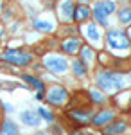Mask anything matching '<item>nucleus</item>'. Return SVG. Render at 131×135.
I'll return each mask as SVG.
<instances>
[{"label":"nucleus","mask_w":131,"mask_h":135,"mask_svg":"<svg viewBox=\"0 0 131 135\" xmlns=\"http://www.w3.org/2000/svg\"><path fill=\"white\" fill-rule=\"evenodd\" d=\"M97 85L104 92H117L124 86V78L115 70H101L97 74Z\"/></svg>","instance_id":"1"},{"label":"nucleus","mask_w":131,"mask_h":135,"mask_svg":"<svg viewBox=\"0 0 131 135\" xmlns=\"http://www.w3.org/2000/svg\"><path fill=\"white\" fill-rule=\"evenodd\" d=\"M106 42L113 51H128L131 47V42L128 38V34L120 29H110L106 34Z\"/></svg>","instance_id":"2"},{"label":"nucleus","mask_w":131,"mask_h":135,"mask_svg":"<svg viewBox=\"0 0 131 135\" xmlns=\"http://www.w3.org/2000/svg\"><path fill=\"white\" fill-rule=\"evenodd\" d=\"M2 61L14 65V67H27L32 63V54L23 52L20 49H11V51H6L2 54Z\"/></svg>","instance_id":"3"},{"label":"nucleus","mask_w":131,"mask_h":135,"mask_svg":"<svg viewBox=\"0 0 131 135\" xmlns=\"http://www.w3.org/2000/svg\"><path fill=\"white\" fill-rule=\"evenodd\" d=\"M43 65L45 69H49L52 74H65L68 70V61L67 58H63L59 54H49L43 58Z\"/></svg>","instance_id":"4"},{"label":"nucleus","mask_w":131,"mask_h":135,"mask_svg":"<svg viewBox=\"0 0 131 135\" xmlns=\"http://www.w3.org/2000/svg\"><path fill=\"white\" fill-rule=\"evenodd\" d=\"M45 99H47V103L52 104V106H63V104H67V101H68V92H67L65 86L54 85L51 90L47 92Z\"/></svg>","instance_id":"5"},{"label":"nucleus","mask_w":131,"mask_h":135,"mask_svg":"<svg viewBox=\"0 0 131 135\" xmlns=\"http://www.w3.org/2000/svg\"><path fill=\"white\" fill-rule=\"evenodd\" d=\"M67 117L70 119V123L77 126H84V124H90L92 119H93V114L86 108H72L67 112Z\"/></svg>","instance_id":"6"},{"label":"nucleus","mask_w":131,"mask_h":135,"mask_svg":"<svg viewBox=\"0 0 131 135\" xmlns=\"http://www.w3.org/2000/svg\"><path fill=\"white\" fill-rule=\"evenodd\" d=\"M104 130H102V133L104 135H124L128 132V128L129 124L126 123V121H119V119H113L111 123H108L106 126H102Z\"/></svg>","instance_id":"7"},{"label":"nucleus","mask_w":131,"mask_h":135,"mask_svg":"<svg viewBox=\"0 0 131 135\" xmlns=\"http://www.w3.org/2000/svg\"><path fill=\"white\" fill-rule=\"evenodd\" d=\"M113 119H115V114L111 110H101L99 114H93L92 124L97 126V128H102V126H106L108 123H111Z\"/></svg>","instance_id":"8"},{"label":"nucleus","mask_w":131,"mask_h":135,"mask_svg":"<svg viewBox=\"0 0 131 135\" xmlns=\"http://www.w3.org/2000/svg\"><path fill=\"white\" fill-rule=\"evenodd\" d=\"M83 47V43H81L79 38H67L65 42H61V51L65 52V54H77L79 49Z\"/></svg>","instance_id":"9"},{"label":"nucleus","mask_w":131,"mask_h":135,"mask_svg":"<svg viewBox=\"0 0 131 135\" xmlns=\"http://www.w3.org/2000/svg\"><path fill=\"white\" fill-rule=\"evenodd\" d=\"M59 11H61L63 22H72L74 20V11H75L74 0H63V2L59 4Z\"/></svg>","instance_id":"10"},{"label":"nucleus","mask_w":131,"mask_h":135,"mask_svg":"<svg viewBox=\"0 0 131 135\" xmlns=\"http://www.w3.org/2000/svg\"><path fill=\"white\" fill-rule=\"evenodd\" d=\"M92 15H93V18H95V22H97L99 25H102V27H106V25H108V13L104 11V7H102L101 2H97V4L93 6Z\"/></svg>","instance_id":"11"},{"label":"nucleus","mask_w":131,"mask_h":135,"mask_svg":"<svg viewBox=\"0 0 131 135\" xmlns=\"http://www.w3.org/2000/svg\"><path fill=\"white\" fill-rule=\"evenodd\" d=\"M92 16V11L88 6L81 4V6H75V11H74V22H86Z\"/></svg>","instance_id":"12"},{"label":"nucleus","mask_w":131,"mask_h":135,"mask_svg":"<svg viewBox=\"0 0 131 135\" xmlns=\"http://www.w3.org/2000/svg\"><path fill=\"white\" fill-rule=\"evenodd\" d=\"M22 123L27 126H38L40 124V115L36 114V112H31V110H25V112H22Z\"/></svg>","instance_id":"13"},{"label":"nucleus","mask_w":131,"mask_h":135,"mask_svg":"<svg viewBox=\"0 0 131 135\" xmlns=\"http://www.w3.org/2000/svg\"><path fill=\"white\" fill-rule=\"evenodd\" d=\"M22 79H23L27 85H31L32 88H36L38 92H45V83H43L41 79L34 78V76H29V74H22Z\"/></svg>","instance_id":"14"},{"label":"nucleus","mask_w":131,"mask_h":135,"mask_svg":"<svg viewBox=\"0 0 131 135\" xmlns=\"http://www.w3.org/2000/svg\"><path fill=\"white\" fill-rule=\"evenodd\" d=\"M79 56H81L79 60L83 63H86V65L95 60V52H93V49H92L90 45H83V47L79 49Z\"/></svg>","instance_id":"15"},{"label":"nucleus","mask_w":131,"mask_h":135,"mask_svg":"<svg viewBox=\"0 0 131 135\" xmlns=\"http://www.w3.org/2000/svg\"><path fill=\"white\" fill-rule=\"evenodd\" d=\"M84 34H86V38H88L90 42H99V40H101V32H99L97 23H88L86 29H84Z\"/></svg>","instance_id":"16"},{"label":"nucleus","mask_w":131,"mask_h":135,"mask_svg":"<svg viewBox=\"0 0 131 135\" xmlns=\"http://www.w3.org/2000/svg\"><path fill=\"white\" fill-rule=\"evenodd\" d=\"M0 135H20L18 133V126L14 124L13 121L6 119L2 123V128H0Z\"/></svg>","instance_id":"17"},{"label":"nucleus","mask_w":131,"mask_h":135,"mask_svg":"<svg viewBox=\"0 0 131 135\" xmlns=\"http://www.w3.org/2000/svg\"><path fill=\"white\" fill-rule=\"evenodd\" d=\"M86 63H83L81 60H74L72 61V72L75 74L77 78H83V76H86Z\"/></svg>","instance_id":"18"},{"label":"nucleus","mask_w":131,"mask_h":135,"mask_svg":"<svg viewBox=\"0 0 131 135\" xmlns=\"http://www.w3.org/2000/svg\"><path fill=\"white\" fill-rule=\"evenodd\" d=\"M34 27H36V31H40V32H52V31H54V25H52L51 22L38 20L36 23H34Z\"/></svg>","instance_id":"19"},{"label":"nucleus","mask_w":131,"mask_h":135,"mask_svg":"<svg viewBox=\"0 0 131 135\" xmlns=\"http://www.w3.org/2000/svg\"><path fill=\"white\" fill-rule=\"evenodd\" d=\"M38 115H40V119H45L47 123H54V114H52L51 110H47V108H43V106H40L38 108Z\"/></svg>","instance_id":"20"},{"label":"nucleus","mask_w":131,"mask_h":135,"mask_svg":"<svg viewBox=\"0 0 131 135\" xmlns=\"http://www.w3.org/2000/svg\"><path fill=\"white\" fill-rule=\"evenodd\" d=\"M119 20L120 23H131V7H124L119 11Z\"/></svg>","instance_id":"21"},{"label":"nucleus","mask_w":131,"mask_h":135,"mask_svg":"<svg viewBox=\"0 0 131 135\" xmlns=\"http://www.w3.org/2000/svg\"><path fill=\"white\" fill-rule=\"evenodd\" d=\"M88 95H90V101L93 104H102L104 103V94H101L99 90H92Z\"/></svg>","instance_id":"22"},{"label":"nucleus","mask_w":131,"mask_h":135,"mask_svg":"<svg viewBox=\"0 0 131 135\" xmlns=\"http://www.w3.org/2000/svg\"><path fill=\"white\" fill-rule=\"evenodd\" d=\"M102 7H104V11L108 13V15H111L113 11H115V2H111V0H106V2H101Z\"/></svg>","instance_id":"23"},{"label":"nucleus","mask_w":131,"mask_h":135,"mask_svg":"<svg viewBox=\"0 0 131 135\" xmlns=\"http://www.w3.org/2000/svg\"><path fill=\"white\" fill-rule=\"evenodd\" d=\"M51 132H52L54 135H61V133H63V130H61V126H52V128H51Z\"/></svg>","instance_id":"24"},{"label":"nucleus","mask_w":131,"mask_h":135,"mask_svg":"<svg viewBox=\"0 0 131 135\" xmlns=\"http://www.w3.org/2000/svg\"><path fill=\"white\" fill-rule=\"evenodd\" d=\"M70 135H90L88 132H84V130H74Z\"/></svg>","instance_id":"25"},{"label":"nucleus","mask_w":131,"mask_h":135,"mask_svg":"<svg viewBox=\"0 0 131 135\" xmlns=\"http://www.w3.org/2000/svg\"><path fill=\"white\" fill-rule=\"evenodd\" d=\"M4 108H6L7 112H11V110H13V106H11V104H7V103H4Z\"/></svg>","instance_id":"26"},{"label":"nucleus","mask_w":131,"mask_h":135,"mask_svg":"<svg viewBox=\"0 0 131 135\" xmlns=\"http://www.w3.org/2000/svg\"><path fill=\"white\" fill-rule=\"evenodd\" d=\"M36 99H40V101H41V99H43V92H38V94H36Z\"/></svg>","instance_id":"27"},{"label":"nucleus","mask_w":131,"mask_h":135,"mask_svg":"<svg viewBox=\"0 0 131 135\" xmlns=\"http://www.w3.org/2000/svg\"><path fill=\"white\" fill-rule=\"evenodd\" d=\"M126 34H128V38H129V42H131V27L128 29V32H126Z\"/></svg>","instance_id":"28"}]
</instances>
